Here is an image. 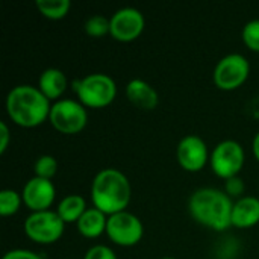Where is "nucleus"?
<instances>
[{
	"label": "nucleus",
	"mask_w": 259,
	"mask_h": 259,
	"mask_svg": "<svg viewBox=\"0 0 259 259\" xmlns=\"http://www.w3.org/2000/svg\"><path fill=\"white\" fill-rule=\"evenodd\" d=\"M67 85L68 82L64 71L55 67L46 68L38 79V88L49 100H58L67 90Z\"/></svg>",
	"instance_id": "15"
},
{
	"label": "nucleus",
	"mask_w": 259,
	"mask_h": 259,
	"mask_svg": "<svg viewBox=\"0 0 259 259\" xmlns=\"http://www.w3.org/2000/svg\"><path fill=\"white\" fill-rule=\"evenodd\" d=\"M49 120L52 126L61 134H79L88 121L85 106L73 99H59L52 105Z\"/></svg>",
	"instance_id": "5"
},
{
	"label": "nucleus",
	"mask_w": 259,
	"mask_h": 259,
	"mask_svg": "<svg viewBox=\"0 0 259 259\" xmlns=\"http://www.w3.org/2000/svg\"><path fill=\"white\" fill-rule=\"evenodd\" d=\"M64 220L56 211H38L27 215L24 220L26 235L39 244H52L58 241L64 234Z\"/></svg>",
	"instance_id": "7"
},
{
	"label": "nucleus",
	"mask_w": 259,
	"mask_h": 259,
	"mask_svg": "<svg viewBox=\"0 0 259 259\" xmlns=\"http://www.w3.org/2000/svg\"><path fill=\"white\" fill-rule=\"evenodd\" d=\"M252 149H253V153H255V158L259 161V132L255 135L253 138V143H252Z\"/></svg>",
	"instance_id": "27"
},
{
	"label": "nucleus",
	"mask_w": 259,
	"mask_h": 259,
	"mask_svg": "<svg viewBox=\"0 0 259 259\" xmlns=\"http://www.w3.org/2000/svg\"><path fill=\"white\" fill-rule=\"evenodd\" d=\"M225 193L232 199V197H243L244 193V181L238 176H234L231 179H226L225 182Z\"/></svg>",
	"instance_id": "24"
},
{
	"label": "nucleus",
	"mask_w": 259,
	"mask_h": 259,
	"mask_svg": "<svg viewBox=\"0 0 259 259\" xmlns=\"http://www.w3.org/2000/svg\"><path fill=\"white\" fill-rule=\"evenodd\" d=\"M33 171L35 176L52 181V178L58 171V161L52 155H41L33 164Z\"/></svg>",
	"instance_id": "21"
},
{
	"label": "nucleus",
	"mask_w": 259,
	"mask_h": 259,
	"mask_svg": "<svg viewBox=\"0 0 259 259\" xmlns=\"http://www.w3.org/2000/svg\"><path fill=\"white\" fill-rule=\"evenodd\" d=\"M35 5L44 17L52 20H59L65 17L71 8L70 0H36Z\"/></svg>",
	"instance_id": "18"
},
{
	"label": "nucleus",
	"mask_w": 259,
	"mask_h": 259,
	"mask_svg": "<svg viewBox=\"0 0 259 259\" xmlns=\"http://www.w3.org/2000/svg\"><path fill=\"white\" fill-rule=\"evenodd\" d=\"M21 202H23V197L15 190H11V188L2 190L0 191V214L5 217L15 214L20 209Z\"/></svg>",
	"instance_id": "20"
},
{
	"label": "nucleus",
	"mask_w": 259,
	"mask_h": 259,
	"mask_svg": "<svg viewBox=\"0 0 259 259\" xmlns=\"http://www.w3.org/2000/svg\"><path fill=\"white\" fill-rule=\"evenodd\" d=\"M176 158L179 165L187 171H200L209 161V152L205 140L199 135L184 137L176 149Z\"/></svg>",
	"instance_id": "11"
},
{
	"label": "nucleus",
	"mask_w": 259,
	"mask_h": 259,
	"mask_svg": "<svg viewBox=\"0 0 259 259\" xmlns=\"http://www.w3.org/2000/svg\"><path fill=\"white\" fill-rule=\"evenodd\" d=\"M250 73V64L241 53H229L223 56L212 73V79L217 88L232 91L240 88Z\"/></svg>",
	"instance_id": "8"
},
{
	"label": "nucleus",
	"mask_w": 259,
	"mask_h": 259,
	"mask_svg": "<svg viewBox=\"0 0 259 259\" xmlns=\"http://www.w3.org/2000/svg\"><path fill=\"white\" fill-rule=\"evenodd\" d=\"M50 100L33 85H17L6 96V112L9 118L23 127H35L50 115Z\"/></svg>",
	"instance_id": "3"
},
{
	"label": "nucleus",
	"mask_w": 259,
	"mask_h": 259,
	"mask_svg": "<svg viewBox=\"0 0 259 259\" xmlns=\"http://www.w3.org/2000/svg\"><path fill=\"white\" fill-rule=\"evenodd\" d=\"M11 143V132L6 121H0V153H5Z\"/></svg>",
	"instance_id": "26"
},
{
	"label": "nucleus",
	"mask_w": 259,
	"mask_h": 259,
	"mask_svg": "<svg viewBox=\"0 0 259 259\" xmlns=\"http://www.w3.org/2000/svg\"><path fill=\"white\" fill-rule=\"evenodd\" d=\"M246 161V153L243 146L235 140H223L220 141L209 158L211 168L214 175H217L222 179H231L234 176H238V173L243 170Z\"/></svg>",
	"instance_id": "6"
},
{
	"label": "nucleus",
	"mask_w": 259,
	"mask_h": 259,
	"mask_svg": "<svg viewBox=\"0 0 259 259\" xmlns=\"http://www.w3.org/2000/svg\"><path fill=\"white\" fill-rule=\"evenodd\" d=\"M126 96L132 105L143 111H152L159 103L158 91L143 79H132L126 85Z\"/></svg>",
	"instance_id": "13"
},
{
	"label": "nucleus",
	"mask_w": 259,
	"mask_h": 259,
	"mask_svg": "<svg viewBox=\"0 0 259 259\" xmlns=\"http://www.w3.org/2000/svg\"><path fill=\"white\" fill-rule=\"evenodd\" d=\"M77 231L85 238H97L106 232L108 217L97 208H88L83 215L77 220Z\"/></svg>",
	"instance_id": "16"
},
{
	"label": "nucleus",
	"mask_w": 259,
	"mask_h": 259,
	"mask_svg": "<svg viewBox=\"0 0 259 259\" xmlns=\"http://www.w3.org/2000/svg\"><path fill=\"white\" fill-rule=\"evenodd\" d=\"M79 102L90 108H105L114 102L117 96L115 80L105 73H90L73 82Z\"/></svg>",
	"instance_id": "4"
},
{
	"label": "nucleus",
	"mask_w": 259,
	"mask_h": 259,
	"mask_svg": "<svg viewBox=\"0 0 259 259\" xmlns=\"http://www.w3.org/2000/svg\"><path fill=\"white\" fill-rule=\"evenodd\" d=\"M259 223V199L255 196H243L234 202L232 226L252 228Z\"/></svg>",
	"instance_id": "14"
},
{
	"label": "nucleus",
	"mask_w": 259,
	"mask_h": 259,
	"mask_svg": "<svg viewBox=\"0 0 259 259\" xmlns=\"http://www.w3.org/2000/svg\"><path fill=\"white\" fill-rule=\"evenodd\" d=\"M232 199L223 190L212 187L199 188L188 199L191 217L212 231H226L232 226Z\"/></svg>",
	"instance_id": "1"
},
{
	"label": "nucleus",
	"mask_w": 259,
	"mask_h": 259,
	"mask_svg": "<svg viewBox=\"0 0 259 259\" xmlns=\"http://www.w3.org/2000/svg\"><path fill=\"white\" fill-rule=\"evenodd\" d=\"M83 29L85 32L93 36V38H102L106 33H111V18L97 14V15H91L85 23H83Z\"/></svg>",
	"instance_id": "19"
},
{
	"label": "nucleus",
	"mask_w": 259,
	"mask_h": 259,
	"mask_svg": "<svg viewBox=\"0 0 259 259\" xmlns=\"http://www.w3.org/2000/svg\"><path fill=\"white\" fill-rule=\"evenodd\" d=\"M132 197V187L127 176L117 168L100 170L91 184V200L94 208L106 215L126 211Z\"/></svg>",
	"instance_id": "2"
},
{
	"label": "nucleus",
	"mask_w": 259,
	"mask_h": 259,
	"mask_svg": "<svg viewBox=\"0 0 259 259\" xmlns=\"http://www.w3.org/2000/svg\"><path fill=\"white\" fill-rule=\"evenodd\" d=\"M87 200L83 196L80 194H68L65 196L58 208H56V212L59 214V217L64 220V223H73L83 215V212L87 211Z\"/></svg>",
	"instance_id": "17"
},
{
	"label": "nucleus",
	"mask_w": 259,
	"mask_h": 259,
	"mask_svg": "<svg viewBox=\"0 0 259 259\" xmlns=\"http://www.w3.org/2000/svg\"><path fill=\"white\" fill-rule=\"evenodd\" d=\"M83 259H118L115 252L105 246V244H96L93 247H90L85 253Z\"/></svg>",
	"instance_id": "23"
},
{
	"label": "nucleus",
	"mask_w": 259,
	"mask_h": 259,
	"mask_svg": "<svg viewBox=\"0 0 259 259\" xmlns=\"http://www.w3.org/2000/svg\"><path fill=\"white\" fill-rule=\"evenodd\" d=\"M56 196L55 185L50 179H42L38 176L30 178L21 191V197L24 205L32 209V212L38 211H47Z\"/></svg>",
	"instance_id": "12"
},
{
	"label": "nucleus",
	"mask_w": 259,
	"mask_h": 259,
	"mask_svg": "<svg viewBox=\"0 0 259 259\" xmlns=\"http://www.w3.org/2000/svg\"><path fill=\"white\" fill-rule=\"evenodd\" d=\"M146 18L137 8H121L111 17V35L114 39L129 42L137 39L144 30Z\"/></svg>",
	"instance_id": "10"
},
{
	"label": "nucleus",
	"mask_w": 259,
	"mask_h": 259,
	"mask_svg": "<svg viewBox=\"0 0 259 259\" xmlns=\"http://www.w3.org/2000/svg\"><path fill=\"white\" fill-rule=\"evenodd\" d=\"M241 36H243L244 44L250 50L258 52L259 53V18L250 20V21H247L244 24L243 32H241Z\"/></svg>",
	"instance_id": "22"
},
{
	"label": "nucleus",
	"mask_w": 259,
	"mask_h": 259,
	"mask_svg": "<svg viewBox=\"0 0 259 259\" xmlns=\"http://www.w3.org/2000/svg\"><path fill=\"white\" fill-rule=\"evenodd\" d=\"M2 259H42L41 255L27 250V249H12L9 252H6Z\"/></svg>",
	"instance_id": "25"
},
{
	"label": "nucleus",
	"mask_w": 259,
	"mask_h": 259,
	"mask_svg": "<svg viewBox=\"0 0 259 259\" xmlns=\"http://www.w3.org/2000/svg\"><path fill=\"white\" fill-rule=\"evenodd\" d=\"M161 259H176V258H173V256H164V258H161Z\"/></svg>",
	"instance_id": "28"
},
{
	"label": "nucleus",
	"mask_w": 259,
	"mask_h": 259,
	"mask_svg": "<svg viewBox=\"0 0 259 259\" xmlns=\"http://www.w3.org/2000/svg\"><path fill=\"white\" fill-rule=\"evenodd\" d=\"M105 234L112 243L123 247H131L141 241L144 235V225L135 214L129 211H121L108 215Z\"/></svg>",
	"instance_id": "9"
}]
</instances>
